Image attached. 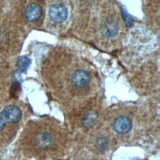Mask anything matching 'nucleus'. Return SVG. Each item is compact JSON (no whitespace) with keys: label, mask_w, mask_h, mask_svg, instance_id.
Here are the masks:
<instances>
[{"label":"nucleus","mask_w":160,"mask_h":160,"mask_svg":"<svg viewBox=\"0 0 160 160\" xmlns=\"http://www.w3.org/2000/svg\"><path fill=\"white\" fill-rule=\"evenodd\" d=\"M51 20L56 23L60 24L65 21L68 16V9L62 4H56L52 5L49 11Z\"/></svg>","instance_id":"f257e3e1"},{"label":"nucleus","mask_w":160,"mask_h":160,"mask_svg":"<svg viewBox=\"0 0 160 160\" xmlns=\"http://www.w3.org/2000/svg\"><path fill=\"white\" fill-rule=\"evenodd\" d=\"M6 122L9 123H17L22 117V111L16 105L9 104L6 106L1 112Z\"/></svg>","instance_id":"f03ea898"},{"label":"nucleus","mask_w":160,"mask_h":160,"mask_svg":"<svg viewBox=\"0 0 160 160\" xmlns=\"http://www.w3.org/2000/svg\"><path fill=\"white\" fill-rule=\"evenodd\" d=\"M113 128L114 130L119 134H127L131 130V121L127 116H118L114 121Z\"/></svg>","instance_id":"7ed1b4c3"},{"label":"nucleus","mask_w":160,"mask_h":160,"mask_svg":"<svg viewBox=\"0 0 160 160\" xmlns=\"http://www.w3.org/2000/svg\"><path fill=\"white\" fill-rule=\"evenodd\" d=\"M89 73L84 69H78L75 71L71 77L72 84L76 88H82L86 86L90 81Z\"/></svg>","instance_id":"20e7f679"},{"label":"nucleus","mask_w":160,"mask_h":160,"mask_svg":"<svg viewBox=\"0 0 160 160\" xmlns=\"http://www.w3.org/2000/svg\"><path fill=\"white\" fill-rule=\"evenodd\" d=\"M42 13V8L39 4L33 2L26 7L24 11V16L28 21L34 22L41 18Z\"/></svg>","instance_id":"39448f33"},{"label":"nucleus","mask_w":160,"mask_h":160,"mask_svg":"<svg viewBox=\"0 0 160 160\" xmlns=\"http://www.w3.org/2000/svg\"><path fill=\"white\" fill-rule=\"evenodd\" d=\"M34 142L36 146L41 149H48L52 144V139L51 135L46 131L39 132L35 136Z\"/></svg>","instance_id":"423d86ee"},{"label":"nucleus","mask_w":160,"mask_h":160,"mask_svg":"<svg viewBox=\"0 0 160 160\" xmlns=\"http://www.w3.org/2000/svg\"><path fill=\"white\" fill-rule=\"evenodd\" d=\"M99 118L98 113L94 109H89L86 111L81 118V123L86 128H92L98 122Z\"/></svg>","instance_id":"0eeeda50"},{"label":"nucleus","mask_w":160,"mask_h":160,"mask_svg":"<svg viewBox=\"0 0 160 160\" xmlns=\"http://www.w3.org/2000/svg\"><path fill=\"white\" fill-rule=\"evenodd\" d=\"M119 31L118 23L113 20H108L104 22L101 28V31L103 35L111 38L116 36Z\"/></svg>","instance_id":"6e6552de"},{"label":"nucleus","mask_w":160,"mask_h":160,"mask_svg":"<svg viewBox=\"0 0 160 160\" xmlns=\"http://www.w3.org/2000/svg\"><path fill=\"white\" fill-rule=\"evenodd\" d=\"M95 145L99 151H103L108 146V139L105 137L100 136L97 138Z\"/></svg>","instance_id":"1a4fd4ad"},{"label":"nucleus","mask_w":160,"mask_h":160,"mask_svg":"<svg viewBox=\"0 0 160 160\" xmlns=\"http://www.w3.org/2000/svg\"><path fill=\"white\" fill-rule=\"evenodd\" d=\"M30 62H31L30 59L28 57L22 56L19 59V62H18V68L19 71L24 72V71H26L28 68Z\"/></svg>","instance_id":"9d476101"},{"label":"nucleus","mask_w":160,"mask_h":160,"mask_svg":"<svg viewBox=\"0 0 160 160\" xmlns=\"http://www.w3.org/2000/svg\"><path fill=\"white\" fill-rule=\"evenodd\" d=\"M122 16H123L125 23L128 26L130 27L132 24V19L131 16L128 13V12L124 8L122 9Z\"/></svg>","instance_id":"9b49d317"},{"label":"nucleus","mask_w":160,"mask_h":160,"mask_svg":"<svg viewBox=\"0 0 160 160\" xmlns=\"http://www.w3.org/2000/svg\"><path fill=\"white\" fill-rule=\"evenodd\" d=\"M6 122L2 113L0 112V131L4 128L5 126H6Z\"/></svg>","instance_id":"f8f14e48"}]
</instances>
